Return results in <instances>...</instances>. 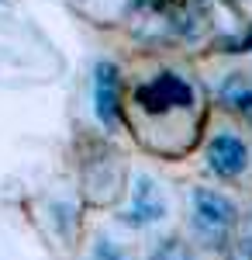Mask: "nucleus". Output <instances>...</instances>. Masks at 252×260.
Segmentation results:
<instances>
[{"label":"nucleus","instance_id":"f257e3e1","mask_svg":"<svg viewBox=\"0 0 252 260\" xmlns=\"http://www.w3.org/2000/svg\"><path fill=\"white\" fill-rule=\"evenodd\" d=\"M235 219H238V208L221 191H211V187H194L190 191V225L207 246L228 243Z\"/></svg>","mask_w":252,"mask_h":260},{"label":"nucleus","instance_id":"f03ea898","mask_svg":"<svg viewBox=\"0 0 252 260\" xmlns=\"http://www.w3.org/2000/svg\"><path fill=\"white\" fill-rule=\"evenodd\" d=\"M135 101L142 104L145 115H166V111H180V108H194V87L176 73H159L138 87Z\"/></svg>","mask_w":252,"mask_h":260},{"label":"nucleus","instance_id":"7ed1b4c3","mask_svg":"<svg viewBox=\"0 0 252 260\" xmlns=\"http://www.w3.org/2000/svg\"><path fill=\"white\" fill-rule=\"evenodd\" d=\"M166 219V194L159 187V180L149 177V174H138L135 184H132V205L124 212V222L128 225H155V222Z\"/></svg>","mask_w":252,"mask_h":260},{"label":"nucleus","instance_id":"20e7f679","mask_svg":"<svg viewBox=\"0 0 252 260\" xmlns=\"http://www.w3.org/2000/svg\"><path fill=\"white\" fill-rule=\"evenodd\" d=\"M207 167L225 180L242 177L249 170V146L238 139L235 132H218L207 142Z\"/></svg>","mask_w":252,"mask_h":260},{"label":"nucleus","instance_id":"39448f33","mask_svg":"<svg viewBox=\"0 0 252 260\" xmlns=\"http://www.w3.org/2000/svg\"><path fill=\"white\" fill-rule=\"evenodd\" d=\"M94 111L104 128L121 125V80L114 62H97L94 70Z\"/></svg>","mask_w":252,"mask_h":260},{"label":"nucleus","instance_id":"423d86ee","mask_svg":"<svg viewBox=\"0 0 252 260\" xmlns=\"http://www.w3.org/2000/svg\"><path fill=\"white\" fill-rule=\"evenodd\" d=\"M149 260H197V257H194V250H190L183 240H159L152 246Z\"/></svg>","mask_w":252,"mask_h":260},{"label":"nucleus","instance_id":"0eeeda50","mask_svg":"<svg viewBox=\"0 0 252 260\" xmlns=\"http://www.w3.org/2000/svg\"><path fill=\"white\" fill-rule=\"evenodd\" d=\"M221 94H225V101L228 104H235L238 111H245V115H252V87L242 80H228L225 87H221Z\"/></svg>","mask_w":252,"mask_h":260},{"label":"nucleus","instance_id":"6e6552de","mask_svg":"<svg viewBox=\"0 0 252 260\" xmlns=\"http://www.w3.org/2000/svg\"><path fill=\"white\" fill-rule=\"evenodd\" d=\"M90 253H94V260H128V253L111 240H94V250Z\"/></svg>","mask_w":252,"mask_h":260},{"label":"nucleus","instance_id":"1a4fd4ad","mask_svg":"<svg viewBox=\"0 0 252 260\" xmlns=\"http://www.w3.org/2000/svg\"><path fill=\"white\" fill-rule=\"evenodd\" d=\"M52 212H59L56 222H59V225H66V236H69V233H73V222H76V215H73V205H56Z\"/></svg>","mask_w":252,"mask_h":260}]
</instances>
